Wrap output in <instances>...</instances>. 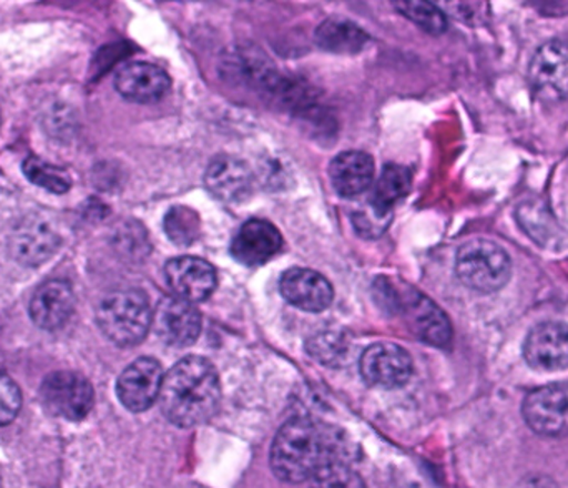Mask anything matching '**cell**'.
Wrapping results in <instances>:
<instances>
[{"mask_svg":"<svg viewBox=\"0 0 568 488\" xmlns=\"http://www.w3.org/2000/svg\"><path fill=\"white\" fill-rule=\"evenodd\" d=\"M160 406L170 423L190 429L209 423L222 399L215 366L205 357L189 356L163 377Z\"/></svg>","mask_w":568,"mask_h":488,"instance_id":"1","label":"cell"},{"mask_svg":"<svg viewBox=\"0 0 568 488\" xmlns=\"http://www.w3.org/2000/svg\"><path fill=\"white\" fill-rule=\"evenodd\" d=\"M337 459L333 436L321 424L306 417L287 420L273 440L270 464L282 482L303 484Z\"/></svg>","mask_w":568,"mask_h":488,"instance_id":"2","label":"cell"},{"mask_svg":"<svg viewBox=\"0 0 568 488\" xmlns=\"http://www.w3.org/2000/svg\"><path fill=\"white\" fill-rule=\"evenodd\" d=\"M374 293L390 313L403 317L410 333L434 347H449L453 343V324L447 314L426 294L406 283L389 277H379L374 283Z\"/></svg>","mask_w":568,"mask_h":488,"instance_id":"3","label":"cell"},{"mask_svg":"<svg viewBox=\"0 0 568 488\" xmlns=\"http://www.w3.org/2000/svg\"><path fill=\"white\" fill-rule=\"evenodd\" d=\"M153 313L149 296L143 291H112L97 307V323L102 333L116 346L142 343L152 327Z\"/></svg>","mask_w":568,"mask_h":488,"instance_id":"4","label":"cell"},{"mask_svg":"<svg viewBox=\"0 0 568 488\" xmlns=\"http://www.w3.org/2000/svg\"><path fill=\"white\" fill-rule=\"evenodd\" d=\"M456 273L460 283L480 294L503 289L513 276V261L500 244L477 238L459 247Z\"/></svg>","mask_w":568,"mask_h":488,"instance_id":"5","label":"cell"},{"mask_svg":"<svg viewBox=\"0 0 568 488\" xmlns=\"http://www.w3.org/2000/svg\"><path fill=\"white\" fill-rule=\"evenodd\" d=\"M40 400L52 416L79 423L92 410L93 387L82 374L57 370L43 379Z\"/></svg>","mask_w":568,"mask_h":488,"instance_id":"6","label":"cell"},{"mask_svg":"<svg viewBox=\"0 0 568 488\" xmlns=\"http://www.w3.org/2000/svg\"><path fill=\"white\" fill-rule=\"evenodd\" d=\"M523 417L537 436L562 439L568 436V383L549 384L527 394Z\"/></svg>","mask_w":568,"mask_h":488,"instance_id":"7","label":"cell"},{"mask_svg":"<svg viewBox=\"0 0 568 488\" xmlns=\"http://www.w3.org/2000/svg\"><path fill=\"white\" fill-rule=\"evenodd\" d=\"M529 85L540 102L568 99V42L549 40L537 49L530 60Z\"/></svg>","mask_w":568,"mask_h":488,"instance_id":"8","label":"cell"},{"mask_svg":"<svg viewBox=\"0 0 568 488\" xmlns=\"http://www.w3.org/2000/svg\"><path fill=\"white\" fill-rule=\"evenodd\" d=\"M359 367L363 379L379 389H397L413 376L410 354L394 343H377L367 347Z\"/></svg>","mask_w":568,"mask_h":488,"instance_id":"9","label":"cell"},{"mask_svg":"<svg viewBox=\"0 0 568 488\" xmlns=\"http://www.w3.org/2000/svg\"><path fill=\"white\" fill-rule=\"evenodd\" d=\"M60 235L55 225L42 215H29L17 223L9 238L10 256L23 266H40L55 254Z\"/></svg>","mask_w":568,"mask_h":488,"instance_id":"10","label":"cell"},{"mask_svg":"<svg viewBox=\"0 0 568 488\" xmlns=\"http://www.w3.org/2000/svg\"><path fill=\"white\" fill-rule=\"evenodd\" d=\"M524 359L537 373H557L568 367V324L547 321L530 329L524 340Z\"/></svg>","mask_w":568,"mask_h":488,"instance_id":"11","label":"cell"},{"mask_svg":"<svg viewBox=\"0 0 568 488\" xmlns=\"http://www.w3.org/2000/svg\"><path fill=\"white\" fill-rule=\"evenodd\" d=\"M152 326L156 336L172 347L192 346L202 333V314L195 304L166 296L156 304Z\"/></svg>","mask_w":568,"mask_h":488,"instance_id":"12","label":"cell"},{"mask_svg":"<svg viewBox=\"0 0 568 488\" xmlns=\"http://www.w3.org/2000/svg\"><path fill=\"white\" fill-rule=\"evenodd\" d=\"M162 364L153 357H140L116 380V396L130 413H145L160 397L163 383Z\"/></svg>","mask_w":568,"mask_h":488,"instance_id":"13","label":"cell"},{"mask_svg":"<svg viewBox=\"0 0 568 488\" xmlns=\"http://www.w3.org/2000/svg\"><path fill=\"white\" fill-rule=\"evenodd\" d=\"M165 281L176 297L195 304L212 296L219 276L209 261L196 256H179L165 264Z\"/></svg>","mask_w":568,"mask_h":488,"instance_id":"14","label":"cell"},{"mask_svg":"<svg viewBox=\"0 0 568 488\" xmlns=\"http://www.w3.org/2000/svg\"><path fill=\"white\" fill-rule=\"evenodd\" d=\"M205 186L220 202L235 205L252 196L255 175L243 160L220 155L215 156L206 169Z\"/></svg>","mask_w":568,"mask_h":488,"instance_id":"15","label":"cell"},{"mask_svg":"<svg viewBox=\"0 0 568 488\" xmlns=\"http://www.w3.org/2000/svg\"><path fill=\"white\" fill-rule=\"evenodd\" d=\"M283 236L266 220H248L232 240V256L245 266H263L282 251Z\"/></svg>","mask_w":568,"mask_h":488,"instance_id":"16","label":"cell"},{"mask_svg":"<svg viewBox=\"0 0 568 488\" xmlns=\"http://www.w3.org/2000/svg\"><path fill=\"white\" fill-rule=\"evenodd\" d=\"M280 289L284 299L297 309L306 313H321L331 306L334 299L329 281L307 267H291L283 274Z\"/></svg>","mask_w":568,"mask_h":488,"instance_id":"17","label":"cell"},{"mask_svg":"<svg viewBox=\"0 0 568 488\" xmlns=\"http://www.w3.org/2000/svg\"><path fill=\"white\" fill-rule=\"evenodd\" d=\"M172 87V79L162 67L149 62H132L116 72L115 89L123 99L135 103L162 100Z\"/></svg>","mask_w":568,"mask_h":488,"instance_id":"18","label":"cell"},{"mask_svg":"<svg viewBox=\"0 0 568 488\" xmlns=\"http://www.w3.org/2000/svg\"><path fill=\"white\" fill-rule=\"evenodd\" d=\"M75 306L72 287L60 279L47 281L30 301V317L40 329L55 331L69 323Z\"/></svg>","mask_w":568,"mask_h":488,"instance_id":"19","label":"cell"},{"mask_svg":"<svg viewBox=\"0 0 568 488\" xmlns=\"http://www.w3.org/2000/svg\"><path fill=\"white\" fill-rule=\"evenodd\" d=\"M374 160L364 152H343L329 165V179L341 196L363 195L374 182Z\"/></svg>","mask_w":568,"mask_h":488,"instance_id":"20","label":"cell"},{"mask_svg":"<svg viewBox=\"0 0 568 488\" xmlns=\"http://www.w3.org/2000/svg\"><path fill=\"white\" fill-rule=\"evenodd\" d=\"M314 40L324 52L353 55L366 47L369 35L356 22H351L343 17H329L320 23L314 33Z\"/></svg>","mask_w":568,"mask_h":488,"instance_id":"21","label":"cell"},{"mask_svg":"<svg viewBox=\"0 0 568 488\" xmlns=\"http://www.w3.org/2000/svg\"><path fill=\"white\" fill-rule=\"evenodd\" d=\"M413 186V173L409 169L396 163L384 166L383 172L377 176L371 202L379 209L393 212V206L406 199Z\"/></svg>","mask_w":568,"mask_h":488,"instance_id":"22","label":"cell"},{"mask_svg":"<svg viewBox=\"0 0 568 488\" xmlns=\"http://www.w3.org/2000/svg\"><path fill=\"white\" fill-rule=\"evenodd\" d=\"M351 347H353V340L349 334L337 327L320 331L306 343L307 354L323 366H339L349 356Z\"/></svg>","mask_w":568,"mask_h":488,"instance_id":"23","label":"cell"},{"mask_svg":"<svg viewBox=\"0 0 568 488\" xmlns=\"http://www.w3.org/2000/svg\"><path fill=\"white\" fill-rule=\"evenodd\" d=\"M166 236L176 246H192L202 233V223L195 210L189 206H173L163 222Z\"/></svg>","mask_w":568,"mask_h":488,"instance_id":"24","label":"cell"},{"mask_svg":"<svg viewBox=\"0 0 568 488\" xmlns=\"http://www.w3.org/2000/svg\"><path fill=\"white\" fill-rule=\"evenodd\" d=\"M23 175L33 185L40 186V189L50 193H59V195L69 192L70 185H72L70 176L62 169H57V166L50 165V163L43 162L42 159H37V156H30L26 160Z\"/></svg>","mask_w":568,"mask_h":488,"instance_id":"25","label":"cell"},{"mask_svg":"<svg viewBox=\"0 0 568 488\" xmlns=\"http://www.w3.org/2000/svg\"><path fill=\"white\" fill-rule=\"evenodd\" d=\"M394 7L404 17L416 23L420 29L433 35H440L447 30V17L436 3L430 2H394Z\"/></svg>","mask_w":568,"mask_h":488,"instance_id":"26","label":"cell"},{"mask_svg":"<svg viewBox=\"0 0 568 488\" xmlns=\"http://www.w3.org/2000/svg\"><path fill=\"white\" fill-rule=\"evenodd\" d=\"M311 488H366L356 470L339 459L324 464L313 479Z\"/></svg>","mask_w":568,"mask_h":488,"instance_id":"27","label":"cell"},{"mask_svg":"<svg viewBox=\"0 0 568 488\" xmlns=\"http://www.w3.org/2000/svg\"><path fill=\"white\" fill-rule=\"evenodd\" d=\"M351 218H353L354 228H356L361 236L376 240L389 228L390 222H393V212L379 209L371 200H367L364 206L354 210Z\"/></svg>","mask_w":568,"mask_h":488,"instance_id":"28","label":"cell"},{"mask_svg":"<svg viewBox=\"0 0 568 488\" xmlns=\"http://www.w3.org/2000/svg\"><path fill=\"white\" fill-rule=\"evenodd\" d=\"M22 396L19 386L6 374L0 373V427L7 426L19 416Z\"/></svg>","mask_w":568,"mask_h":488,"instance_id":"29","label":"cell"},{"mask_svg":"<svg viewBox=\"0 0 568 488\" xmlns=\"http://www.w3.org/2000/svg\"><path fill=\"white\" fill-rule=\"evenodd\" d=\"M516 488H559L557 484L554 482L549 477L544 476H532L527 477V479L520 480L519 486Z\"/></svg>","mask_w":568,"mask_h":488,"instance_id":"30","label":"cell"},{"mask_svg":"<svg viewBox=\"0 0 568 488\" xmlns=\"http://www.w3.org/2000/svg\"><path fill=\"white\" fill-rule=\"evenodd\" d=\"M0 488H2V474H0Z\"/></svg>","mask_w":568,"mask_h":488,"instance_id":"31","label":"cell"}]
</instances>
